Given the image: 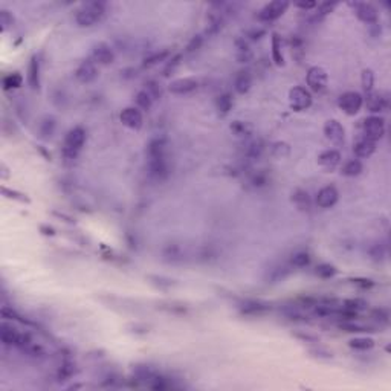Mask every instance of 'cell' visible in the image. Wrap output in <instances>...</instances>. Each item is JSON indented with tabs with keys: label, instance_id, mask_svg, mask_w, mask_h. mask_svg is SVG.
I'll return each instance as SVG.
<instances>
[{
	"label": "cell",
	"instance_id": "cell-1",
	"mask_svg": "<svg viewBox=\"0 0 391 391\" xmlns=\"http://www.w3.org/2000/svg\"><path fill=\"white\" fill-rule=\"evenodd\" d=\"M106 12V5L103 2H87L83 3L81 8L75 14V20L80 26L89 28L98 23Z\"/></svg>",
	"mask_w": 391,
	"mask_h": 391
},
{
	"label": "cell",
	"instance_id": "cell-2",
	"mask_svg": "<svg viewBox=\"0 0 391 391\" xmlns=\"http://www.w3.org/2000/svg\"><path fill=\"white\" fill-rule=\"evenodd\" d=\"M86 142V130L83 127H73L67 131L63 142V156L66 159H75Z\"/></svg>",
	"mask_w": 391,
	"mask_h": 391
},
{
	"label": "cell",
	"instance_id": "cell-3",
	"mask_svg": "<svg viewBox=\"0 0 391 391\" xmlns=\"http://www.w3.org/2000/svg\"><path fill=\"white\" fill-rule=\"evenodd\" d=\"M147 173L148 176L156 181L162 182L170 176V162L168 156H161V158H147Z\"/></svg>",
	"mask_w": 391,
	"mask_h": 391
},
{
	"label": "cell",
	"instance_id": "cell-4",
	"mask_svg": "<svg viewBox=\"0 0 391 391\" xmlns=\"http://www.w3.org/2000/svg\"><path fill=\"white\" fill-rule=\"evenodd\" d=\"M289 104L295 112H304L312 106V95L303 86H295L289 90Z\"/></svg>",
	"mask_w": 391,
	"mask_h": 391
},
{
	"label": "cell",
	"instance_id": "cell-5",
	"mask_svg": "<svg viewBox=\"0 0 391 391\" xmlns=\"http://www.w3.org/2000/svg\"><path fill=\"white\" fill-rule=\"evenodd\" d=\"M289 8V3L284 2V0H273L270 3H267L266 6H263L259 14H257V18L263 22V23H270L277 18H280L286 9Z\"/></svg>",
	"mask_w": 391,
	"mask_h": 391
},
{
	"label": "cell",
	"instance_id": "cell-6",
	"mask_svg": "<svg viewBox=\"0 0 391 391\" xmlns=\"http://www.w3.org/2000/svg\"><path fill=\"white\" fill-rule=\"evenodd\" d=\"M338 104H339L341 110H342L345 115L355 116V115L361 110V107H362V104H364V98H362L361 93H358V92H345V93H342V95L339 96Z\"/></svg>",
	"mask_w": 391,
	"mask_h": 391
},
{
	"label": "cell",
	"instance_id": "cell-7",
	"mask_svg": "<svg viewBox=\"0 0 391 391\" xmlns=\"http://www.w3.org/2000/svg\"><path fill=\"white\" fill-rule=\"evenodd\" d=\"M307 86L312 92H323L326 90L327 84H328V75H327L326 69H323L321 66H314L307 70Z\"/></svg>",
	"mask_w": 391,
	"mask_h": 391
},
{
	"label": "cell",
	"instance_id": "cell-8",
	"mask_svg": "<svg viewBox=\"0 0 391 391\" xmlns=\"http://www.w3.org/2000/svg\"><path fill=\"white\" fill-rule=\"evenodd\" d=\"M364 138L373 141V142H378L384 133H385V124H384V120L379 118V116H370L364 121Z\"/></svg>",
	"mask_w": 391,
	"mask_h": 391
},
{
	"label": "cell",
	"instance_id": "cell-9",
	"mask_svg": "<svg viewBox=\"0 0 391 391\" xmlns=\"http://www.w3.org/2000/svg\"><path fill=\"white\" fill-rule=\"evenodd\" d=\"M351 6L355 8L356 17L361 22H364L367 25H376L378 23L379 15H378V11H376V8L373 5L361 2V3H351Z\"/></svg>",
	"mask_w": 391,
	"mask_h": 391
},
{
	"label": "cell",
	"instance_id": "cell-10",
	"mask_svg": "<svg viewBox=\"0 0 391 391\" xmlns=\"http://www.w3.org/2000/svg\"><path fill=\"white\" fill-rule=\"evenodd\" d=\"M324 134H326L327 139L336 147L342 145L345 141V130L341 126V123L336 120H330L324 124Z\"/></svg>",
	"mask_w": 391,
	"mask_h": 391
},
{
	"label": "cell",
	"instance_id": "cell-11",
	"mask_svg": "<svg viewBox=\"0 0 391 391\" xmlns=\"http://www.w3.org/2000/svg\"><path fill=\"white\" fill-rule=\"evenodd\" d=\"M75 76L80 83H92L96 76H98V69H96V63L92 58L84 60L81 65L76 67L75 70Z\"/></svg>",
	"mask_w": 391,
	"mask_h": 391
},
{
	"label": "cell",
	"instance_id": "cell-12",
	"mask_svg": "<svg viewBox=\"0 0 391 391\" xmlns=\"http://www.w3.org/2000/svg\"><path fill=\"white\" fill-rule=\"evenodd\" d=\"M92 60L96 63V65H112L113 60H115V54L112 51V48L107 45V43H96L92 49Z\"/></svg>",
	"mask_w": 391,
	"mask_h": 391
},
{
	"label": "cell",
	"instance_id": "cell-13",
	"mask_svg": "<svg viewBox=\"0 0 391 391\" xmlns=\"http://www.w3.org/2000/svg\"><path fill=\"white\" fill-rule=\"evenodd\" d=\"M120 120L123 123V126L129 127L131 130H139L142 127V113L138 107H127L121 112Z\"/></svg>",
	"mask_w": 391,
	"mask_h": 391
},
{
	"label": "cell",
	"instance_id": "cell-14",
	"mask_svg": "<svg viewBox=\"0 0 391 391\" xmlns=\"http://www.w3.org/2000/svg\"><path fill=\"white\" fill-rule=\"evenodd\" d=\"M197 89V81L194 78H179L171 81L168 90L174 95H187L191 93L193 90Z\"/></svg>",
	"mask_w": 391,
	"mask_h": 391
},
{
	"label": "cell",
	"instance_id": "cell-15",
	"mask_svg": "<svg viewBox=\"0 0 391 391\" xmlns=\"http://www.w3.org/2000/svg\"><path fill=\"white\" fill-rule=\"evenodd\" d=\"M338 197H339L338 190L335 187L328 185V187H324V188H321L318 191V194H317V205L320 208H331V206L336 205Z\"/></svg>",
	"mask_w": 391,
	"mask_h": 391
},
{
	"label": "cell",
	"instance_id": "cell-16",
	"mask_svg": "<svg viewBox=\"0 0 391 391\" xmlns=\"http://www.w3.org/2000/svg\"><path fill=\"white\" fill-rule=\"evenodd\" d=\"M318 164L327 171H331L341 164V153L338 150H326L318 156Z\"/></svg>",
	"mask_w": 391,
	"mask_h": 391
},
{
	"label": "cell",
	"instance_id": "cell-17",
	"mask_svg": "<svg viewBox=\"0 0 391 391\" xmlns=\"http://www.w3.org/2000/svg\"><path fill=\"white\" fill-rule=\"evenodd\" d=\"M168 142L164 138H154L147 145V158H161L168 156Z\"/></svg>",
	"mask_w": 391,
	"mask_h": 391
},
{
	"label": "cell",
	"instance_id": "cell-18",
	"mask_svg": "<svg viewBox=\"0 0 391 391\" xmlns=\"http://www.w3.org/2000/svg\"><path fill=\"white\" fill-rule=\"evenodd\" d=\"M251 86H252V76H251V73L248 70H240L236 75V78H234V89H236V92L240 93V95H245V93L249 92Z\"/></svg>",
	"mask_w": 391,
	"mask_h": 391
},
{
	"label": "cell",
	"instance_id": "cell-19",
	"mask_svg": "<svg viewBox=\"0 0 391 391\" xmlns=\"http://www.w3.org/2000/svg\"><path fill=\"white\" fill-rule=\"evenodd\" d=\"M22 333H18L12 326L2 324L0 326V339L3 345H18Z\"/></svg>",
	"mask_w": 391,
	"mask_h": 391
},
{
	"label": "cell",
	"instance_id": "cell-20",
	"mask_svg": "<svg viewBox=\"0 0 391 391\" xmlns=\"http://www.w3.org/2000/svg\"><path fill=\"white\" fill-rule=\"evenodd\" d=\"M353 151H355V154L358 158H362V159L364 158H370L376 151V142H373V141H370L367 138H362V139H359L355 144Z\"/></svg>",
	"mask_w": 391,
	"mask_h": 391
},
{
	"label": "cell",
	"instance_id": "cell-21",
	"mask_svg": "<svg viewBox=\"0 0 391 391\" xmlns=\"http://www.w3.org/2000/svg\"><path fill=\"white\" fill-rule=\"evenodd\" d=\"M28 83L34 90L40 87V62L35 55L31 58L28 66Z\"/></svg>",
	"mask_w": 391,
	"mask_h": 391
},
{
	"label": "cell",
	"instance_id": "cell-22",
	"mask_svg": "<svg viewBox=\"0 0 391 391\" xmlns=\"http://www.w3.org/2000/svg\"><path fill=\"white\" fill-rule=\"evenodd\" d=\"M264 151V144L261 139H254V141H249L246 145H245V150H243V154L246 159L249 161H256L259 159L261 154Z\"/></svg>",
	"mask_w": 391,
	"mask_h": 391
},
{
	"label": "cell",
	"instance_id": "cell-23",
	"mask_svg": "<svg viewBox=\"0 0 391 391\" xmlns=\"http://www.w3.org/2000/svg\"><path fill=\"white\" fill-rule=\"evenodd\" d=\"M365 104H367V109L373 113H378V112H382L387 106L385 103V98H382V95L379 93H375V92H368L367 93V98H365Z\"/></svg>",
	"mask_w": 391,
	"mask_h": 391
},
{
	"label": "cell",
	"instance_id": "cell-24",
	"mask_svg": "<svg viewBox=\"0 0 391 391\" xmlns=\"http://www.w3.org/2000/svg\"><path fill=\"white\" fill-rule=\"evenodd\" d=\"M292 202L295 203V206L300 211H310L312 202H310V196L306 190H297L292 194Z\"/></svg>",
	"mask_w": 391,
	"mask_h": 391
},
{
	"label": "cell",
	"instance_id": "cell-25",
	"mask_svg": "<svg viewBox=\"0 0 391 391\" xmlns=\"http://www.w3.org/2000/svg\"><path fill=\"white\" fill-rule=\"evenodd\" d=\"M55 131V118L54 116H45L38 124V133L43 139H49Z\"/></svg>",
	"mask_w": 391,
	"mask_h": 391
},
{
	"label": "cell",
	"instance_id": "cell-26",
	"mask_svg": "<svg viewBox=\"0 0 391 391\" xmlns=\"http://www.w3.org/2000/svg\"><path fill=\"white\" fill-rule=\"evenodd\" d=\"M362 170H364L362 162H361L359 159H351V161H348V162L344 164L341 173H342L344 176H347V178H355V176H359V174L362 173Z\"/></svg>",
	"mask_w": 391,
	"mask_h": 391
},
{
	"label": "cell",
	"instance_id": "cell-27",
	"mask_svg": "<svg viewBox=\"0 0 391 391\" xmlns=\"http://www.w3.org/2000/svg\"><path fill=\"white\" fill-rule=\"evenodd\" d=\"M272 60L277 66L284 65V57L281 52V38L278 34H272Z\"/></svg>",
	"mask_w": 391,
	"mask_h": 391
},
{
	"label": "cell",
	"instance_id": "cell-28",
	"mask_svg": "<svg viewBox=\"0 0 391 391\" xmlns=\"http://www.w3.org/2000/svg\"><path fill=\"white\" fill-rule=\"evenodd\" d=\"M168 57H170V51H167V49H165V51H158V52H153V54L147 55V57L144 58L142 66H144V67H153V66L165 62Z\"/></svg>",
	"mask_w": 391,
	"mask_h": 391
},
{
	"label": "cell",
	"instance_id": "cell-29",
	"mask_svg": "<svg viewBox=\"0 0 391 391\" xmlns=\"http://www.w3.org/2000/svg\"><path fill=\"white\" fill-rule=\"evenodd\" d=\"M3 89L9 90V89H18L23 84V76L18 72H12L3 76Z\"/></svg>",
	"mask_w": 391,
	"mask_h": 391
},
{
	"label": "cell",
	"instance_id": "cell-30",
	"mask_svg": "<svg viewBox=\"0 0 391 391\" xmlns=\"http://www.w3.org/2000/svg\"><path fill=\"white\" fill-rule=\"evenodd\" d=\"M216 106H217L219 113H222V115L229 113V110L232 109V96H231L229 93H222V95L217 98Z\"/></svg>",
	"mask_w": 391,
	"mask_h": 391
},
{
	"label": "cell",
	"instance_id": "cell-31",
	"mask_svg": "<svg viewBox=\"0 0 391 391\" xmlns=\"http://www.w3.org/2000/svg\"><path fill=\"white\" fill-rule=\"evenodd\" d=\"M348 345L355 350H361V351H365V350H370L375 347V341L372 338H353Z\"/></svg>",
	"mask_w": 391,
	"mask_h": 391
},
{
	"label": "cell",
	"instance_id": "cell-32",
	"mask_svg": "<svg viewBox=\"0 0 391 391\" xmlns=\"http://www.w3.org/2000/svg\"><path fill=\"white\" fill-rule=\"evenodd\" d=\"M231 131L237 136L248 138L252 133V126L249 123H245V121H234L231 124Z\"/></svg>",
	"mask_w": 391,
	"mask_h": 391
},
{
	"label": "cell",
	"instance_id": "cell-33",
	"mask_svg": "<svg viewBox=\"0 0 391 391\" xmlns=\"http://www.w3.org/2000/svg\"><path fill=\"white\" fill-rule=\"evenodd\" d=\"M136 106H138V109H141V110H150L151 109V104H153V98L145 92V90H141V92H138L136 93Z\"/></svg>",
	"mask_w": 391,
	"mask_h": 391
},
{
	"label": "cell",
	"instance_id": "cell-34",
	"mask_svg": "<svg viewBox=\"0 0 391 391\" xmlns=\"http://www.w3.org/2000/svg\"><path fill=\"white\" fill-rule=\"evenodd\" d=\"M270 151H272V156H275L278 159H283V158H287L290 154V147L286 142H275V144H272Z\"/></svg>",
	"mask_w": 391,
	"mask_h": 391
},
{
	"label": "cell",
	"instance_id": "cell-35",
	"mask_svg": "<svg viewBox=\"0 0 391 391\" xmlns=\"http://www.w3.org/2000/svg\"><path fill=\"white\" fill-rule=\"evenodd\" d=\"M361 81H362L364 90H365L367 93L372 92L373 84H375V73H373L370 69H364V70H362V75H361Z\"/></svg>",
	"mask_w": 391,
	"mask_h": 391
},
{
	"label": "cell",
	"instance_id": "cell-36",
	"mask_svg": "<svg viewBox=\"0 0 391 391\" xmlns=\"http://www.w3.org/2000/svg\"><path fill=\"white\" fill-rule=\"evenodd\" d=\"M144 90L153 98V101L154 100H161V96H162V89H161V86L156 81H147Z\"/></svg>",
	"mask_w": 391,
	"mask_h": 391
},
{
	"label": "cell",
	"instance_id": "cell-37",
	"mask_svg": "<svg viewBox=\"0 0 391 391\" xmlns=\"http://www.w3.org/2000/svg\"><path fill=\"white\" fill-rule=\"evenodd\" d=\"M315 273H317L318 277H321V278H331V277H335V273H336V267H335L333 264L323 263V264H320V266L317 267Z\"/></svg>",
	"mask_w": 391,
	"mask_h": 391
},
{
	"label": "cell",
	"instance_id": "cell-38",
	"mask_svg": "<svg viewBox=\"0 0 391 391\" xmlns=\"http://www.w3.org/2000/svg\"><path fill=\"white\" fill-rule=\"evenodd\" d=\"M287 273H289L287 267H286V266H280V267H275V269L270 270L269 280H270V283H277V281L284 280V278L287 277Z\"/></svg>",
	"mask_w": 391,
	"mask_h": 391
},
{
	"label": "cell",
	"instance_id": "cell-39",
	"mask_svg": "<svg viewBox=\"0 0 391 391\" xmlns=\"http://www.w3.org/2000/svg\"><path fill=\"white\" fill-rule=\"evenodd\" d=\"M292 266H295V267H306L309 263H310V257H309V254L307 252H297L294 257H292Z\"/></svg>",
	"mask_w": 391,
	"mask_h": 391
},
{
	"label": "cell",
	"instance_id": "cell-40",
	"mask_svg": "<svg viewBox=\"0 0 391 391\" xmlns=\"http://www.w3.org/2000/svg\"><path fill=\"white\" fill-rule=\"evenodd\" d=\"M267 310V306L264 304H260V303H246L242 309L243 314H251V315H256V314H260V312H264Z\"/></svg>",
	"mask_w": 391,
	"mask_h": 391
},
{
	"label": "cell",
	"instance_id": "cell-41",
	"mask_svg": "<svg viewBox=\"0 0 391 391\" xmlns=\"http://www.w3.org/2000/svg\"><path fill=\"white\" fill-rule=\"evenodd\" d=\"M181 60H182L181 54H176L174 57H171V60H168V63H167L165 69H164V76H170L178 69V66L181 65Z\"/></svg>",
	"mask_w": 391,
	"mask_h": 391
},
{
	"label": "cell",
	"instance_id": "cell-42",
	"mask_svg": "<svg viewBox=\"0 0 391 391\" xmlns=\"http://www.w3.org/2000/svg\"><path fill=\"white\" fill-rule=\"evenodd\" d=\"M202 43H203V37H202V35H194V37L190 40L188 46H187V52H188V54L196 52L197 49H200Z\"/></svg>",
	"mask_w": 391,
	"mask_h": 391
},
{
	"label": "cell",
	"instance_id": "cell-43",
	"mask_svg": "<svg viewBox=\"0 0 391 391\" xmlns=\"http://www.w3.org/2000/svg\"><path fill=\"white\" fill-rule=\"evenodd\" d=\"M251 184H252V187H256V188L264 187V185L267 184V176H266L264 173H257V174H254V176L251 178Z\"/></svg>",
	"mask_w": 391,
	"mask_h": 391
},
{
	"label": "cell",
	"instance_id": "cell-44",
	"mask_svg": "<svg viewBox=\"0 0 391 391\" xmlns=\"http://www.w3.org/2000/svg\"><path fill=\"white\" fill-rule=\"evenodd\" d=\"M339 327L345 331H365V327L355 324V323H341Z\"/></svg>",
	"mask_w": 391,
	"mask_h": 391
},
{
	"label": "cell",
	"instance_id": "cell-45",
	"mask_svg": "<svg viewBox=\"0 0 391 391\" xmlns=\"http://www.w3.org/2000/svg\"><path fill=\"white\" fill-rule=\"evenodd\" d=\"M336 3L335 2H327V3H323V5H318V15H326L328 12H331L335 9Z\"/></svg>",
	"mask_w": 391,
	"mask_h": 391
},
{
	"label": "cell",
	"instance_id": "cell-46",
	"mask_svg": "<svg viewBox=\"0 0 391 391\" xmlns=\"http://www.w3.org/2000/svg\"><path fill=\"white\" fill-rule=\"evenodd\" d=\"M266 34V31L264 29H260V28H256V29H252V31H249V37L252 38V40H259V38H261L263 35Z\"/></svg>",
	"mask_w": 391,
	"mask_h": 391
},
{
	"label": "cell",
	"instance_id": "cell-47",
	"mask_svg": "<svg viewBox=\"0 0 391 391\" xmlns=\"http://www.w3.org/2000/svg\"><path fill=\"white\" fill-rule=\"evenodd\" d=\"M297 6L298 8H301V9H314V8H317L318 6V3L317 2H298L297 3Z\"/></svg>",
	"mask_w": 391,
	"mask_h": 391
}]
</instances>
